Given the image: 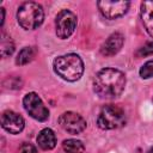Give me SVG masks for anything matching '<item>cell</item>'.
<instances>
[{
  "label": "cell",
  "mask_w": 153,
  "mask_h": 153,
  "mask_svg": "<svg viewBox=\"0 0 153 153\" xmlns=\"http://www.w3.org/2000/svg\"><path fill=\"white\" fill-rule=\"evenodd\" d=\"M126 86L124 74L116 68L100 69L93 79V88L96 93L102 98H116L118 97Z\"/></svg>",
  "instance_id": "1"
},
{
  "label": "cell",
  "mask_w": 153,
  "mask_h": 153,
  "mask_svg": "<svg viewBox=\"0 0 153 153\" xmlns=\"http://www.w3.org/2000/svg\"><path fill=\"white\" fill-rule=\"evenodd\" d=\"M54 71L67 81H76L84 73V62L76 54H67L59 56L54 60Z\"/></svg>",
  "instance_id": "2"
},
{
  "label": "cell",
  "mask_w": 153,
  "mask_h": 153,
  "mask_svg": "<svg viewBox=\"0 0 153 153\" xmlns=\"http://www.w3.org/2000/svg\"><path fill=\"white\" fill-rule=\"evenodd\" d=\"M17 19L23 29L35 30L43 23L44 19L43 7L37 2H24L18 8Z\"/></svg>",
  "instance_id": "3"
},
{
  "label": "cell",
  "mask_w": 153,
  "mask_h": 153,
  "mask_svg": "<svg viewBox=\"0 0 153 153\" xmlns=\"http://www.w3.org/2000/svg\"><path fill=\"white\" fill-rule=\"evenodd\" d=\"M127 117L124 111L116 105H105L97 118V124L100 129L111 130L121 128L126 124Z\"/></svg>",
  "instance_id": "4"
},
{
  "label": "cell",
  "mask_w": 153,
  "mask_h": 153,
  "mask_svg": "<svg viewBox=\"0 0 153 153\" xmlns=\"http://www.w3.org/2000/svg\"><path fill=\"white\" fill-rule=\"evenodd\" d=\"M55 27L59 38H68L76 27V16L69 10L60 11L55 19Z\"/></svg>",
  "instance_id": "5"
},
{
  "label": "cell",
  "mask_w": 153,
  "mask_h": 153,
  "mask_svg": "<svg viewBox=\"0 0 153 153\" xmlns=\"http://www.w3.org/2000/svg\"><path fill=\"white\" fill-rule=\"evenodd\" d=\"M23 105L24 109L26 110V112L35 120L37 121H45L49 117V111L45 108V105L43 104L42 99L38 97L37 93L35 92H30L27 94H25L24 99H23Z\"/></svg>",
  "instance_id": "6"
},
{
  "label": "cell",
  "mask_w": 153,
  "mask_h": 153,
  "mask_svg": "<svg viewBox=\"0 0 153 153\" xmlns=\"http://www.w3.org/2000/svg\"><path fill=\"white\" fill-rule=\"evenodd\" d=\"M100 13L106 19H116L124 16L129 8V1H114V0H103L97 2Z\"/></svg>",
  "instance_id": "7"
},
{
  "label": "cell",
  "mask_w": 153,
  "mask_h": 153,
  "mask_svg": "<svg viewBox=\"0 0 153 153\" xmlns=\"http://www.w3.org/2000/svg\"><path fill=\"white\" fill-rule=\"evenodd\" d=\"M59 124L62 129H65L69 134H79L86 128V121L85 118L73 111L63 112L59 117Z\"/></svg>",
  "instance_id": "8"
},
{
  "label": "cell",
  "mask_w": 153,
  "mask_h": 153,
  "mask_svg": "<svg viewBox=\"0 0 153 153\" xmlns=\"http://www.w3.org/2000/svg\"><path fill=\"white\" fill-rule=\"evenodd\" d=\"M24 118L18 115L17 112L14 111H11V110H7L2 114L1 116V126L2 128L11 133V134H18L23 130L24 128Z\"/></svg>",
  "instance_id": "9"
},
{
  "label": "cell",
  "mask_w": 153,
  "mask_h": 153,
  "mask_svg": "<svg viewBox=\"0 0 153 153\" xmlns=\"http://www.w3.org/2000/svg\"><path fill=\"white\" fill-rule=\"evenodd\" d=\"M123 42H124V37H123L122 33H120V32L111 33L108 37V39L100 47L102 55H104V56H112V55L117 54L121 50V48L123 45Z\"/></svg>",
  "instance_id": "10"
},
{
  "label": "cell",
  "mask_w": 153,
  "mask_h": 153,
  "mask_svg": "<svg viewBox=\"0 0 153 153\" xmlns=\"http://www.w3.org/2000/svg\"><path fill=\"white\" fill-rule=\"evenodd\" d=\"M140 16L147 33L153 37V1H143L141 4Z\"/></svg>",
  "instance_id": "11"
},
{
  "label": "cell",
  "mask_w": 153,
  "mask_h": 153,
  "mask_svg": "<svg viewBox=\"0 0 153 153\" xmlns=\"http://www.w3.org/2000/svg\"><path fill=\"white\" fill-rule=\"evenodd\" d=\"M37 143L44 151L53 149L56 146V136H55L54 131L50 128L42 129L37 136Z\"/></svg>",
  "instance_id": "12"
},
{
  "label": "cell",
  "mask_w": 153,
  "mask_h": 153,
  "mask_svg": "<svg viewBox=\"0 0 153 153\" xmlns=\"http://www.w3.org/2000/svg\"><path fill=\"white\" fill-rule=\"evenodd\" d=\"M35 54H36V50L33 47H25L19 51L17 60H16V63L19 66L26 65L30 61H32V59L35 57Z\"/></svg>",
  "instance_id": "13"
},
{
  "label": "cell",
  "mask_w": 153,
  "mask_h": 153,
  "mask_svg": "<svg viewBox=\"0 0 153 153\" xmlns=\"http://www.w3.org/2000/svg\"><path fill=\"white\" fill-rule=\"evenodd\" d=\"M62 147H63L65 152H67V153H84V151H85L84 143L75 139L65 140L62 143Z\"/></svg>",
  "instance_id": "14"
},
{
  "label": "cell",
  "mask_w": 153,
  "mask_h": 153,
  "mask_svg": "<svg viewBox=\"0 0 153 153\" xmlns=\"http://www.w3.org/2000/svg\"><path fill=\"white\" fill-rule=\"evenodd\" d=\"M0 50H1V56L5 59L10 55L13 54L14 51V43L11 39V37L6 36L5 33H2L1 36V44H0Z\"/></svg>",
  "instance_id": "15"
},
{
  "label": "cell",
  "mask_w": 153,
  "mask_h": 153,
  "mask_svg": "<svg viewBox=\"0 0 153 153\" xmlns=\"http://www.w3.org/2000/svg\"><path fill=\"white\" fill-rule=\"evenodd\" d=\"M140 76L142 79H148L153 76V60L147 61L141 68H140Z\"/></svg>",
  "instance_id": "16"
},
{
  "label": "cell",
  "mask_w": 153,
  "mask_h": 153,
  "mask_svg": "<svg viewBox=\"0 0 153 153\" xmlns=\"http://www.w3.org/2000/svg\"><path fill=\"white\" fill-rule=\"evenodd\" d=\"M153 54V41L152 42H147L145 45H142L139 51H137V56H148Z\"/></svg>",
  "instance_id": "17"
},
{
  "label": "cell",
  "mask_w": 153,
  "mask_h": 153,
  "mask_svg": "<svg viewBox=\"0 0 153 153\" xmlns=\"http://www.w3.org/2000/svg\"><path fill=\"white\" fill-rule=\"evenodd\" d=\"M18 153H37L36 151V147L31 143H27V142H24L19 149H18Z\"/></svg>",
  "instance_id": "18"
},
{
  "label": "cell",
  "mask_w": 153,
  "mask_h": 153,
  "mask_svg": "<svg viewBox=\"0 0 153 153\" xmlns=\"http://www.w3.org/2000/svg\"><path fill=\"white\" fill-rule=\"evenodd\" d=\"M0 10H1V25H2L4 24V20H5L4 19L5 18V8H0Z\"/></svg>",
  "instance_id": "19"
},
{
  "label": "cell",
  "mask_w": 153,
  "mask_h": 153,
  "mask_svg": "<svg viewBox=\"0 0 153 153\" xmlns=\"http://www.w3.org/2000/svg\"><path fill=\"white\" fill-rule=\"evenodd\" d=\"M147 153H153V148H152V149H149V151H148Z\"/></svg>",
  "instance_id": "20"
}]
</instances>
